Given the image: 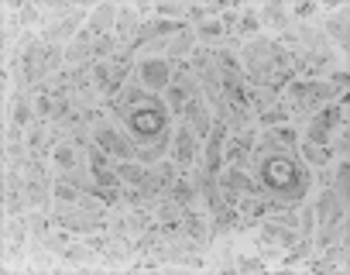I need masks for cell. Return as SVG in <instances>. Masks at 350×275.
I'll list each match as a JSON object with an SVG mask.
<instances>
[{
  "mask_svg": "<svg viewBox=\"0 0 350 275\" xmlns=\"http://www.w3.org/2000/svg\"><path fill=\"white\" fill-rule=\"evenodd\" d=\"M113 117L127 127V138L137 148V162L151 166L165 155L168 138H172V120H168V103L158 100L144 86H124L110 100Z\"/></svg>",
  "mask_w": 350,
  "mask_h": 275,
  "instance_id": "cell-1",
  "label": "cell"
},
{
  "mask_svg": "<svg viewBox=\"0 0 350 275\" xmlns=\"http://www.w3.org/2000/svg\"><path fill=\"white\" fill-rule=\"evenodd\" d=\"M251 162L258 166V179H261V189L268 193V200H275L282 207L299 203L312 186V176L302 166V159L288 145H278L271 138H261L254 145Z\"/></svg>",
  "mask_w": 350,
  "mask_h": 275,
  "instance_id": "cell-2",
  "label": "cell"
},
{
  "mask_svg": "<svg viewBox=\"0 0 350 275\" xmlns=\"http://www.w3.org/2000/svg\"><path fill=\"white\" fill-rule=\"evenodd\" d=\"M93 138H96V148L110 152L117 162H137V148H134V142H131V138H127L113 120H100V124L93 127Z\"/></svg>",
  "mask_w": 350,
  "mask_h": 275,
  "instance_id": "cell-3",
  "label": "cell"
},
{
  "mask_svg": "<svg viewBox=\"0 0 350 275\" xmlns=\"http://www.w3.org/2000/svg\"><path fill=\"white\" fill-rule=\"evenodd\" d=\"M340 90H343V86H336V83L292 79V83H288V100H292L295 110H312V103H319V100H326V96H333V93H340Z\"/></svg>",
  "mask_w": 350,
  "mask_h": 275,
  "instance_id": "cell-4",
  "label": "cell"
},
{
  "mask_svg": "<svg viewBox=\"0 0 350 275\" xmlns=\"http://www.w3.org/2000/svg\"><path fill=\"white\" fill-rule=\"evenodd\" d=\"M340 120H343V103H333V107L319 110V114L309 117V124H306V142H309V145H326V142H329V131H333Z\"/></svg>",
  "mask_w": 350,
  "mask_h": 275,
  "instance_id": "cell-5",
  "label": "cell"
},
{
  "mask_svg": "<svg viewBox=\"0 0 350 275\" xmlns=\"http://www.w3.org/2000/svg\"><path fill=\"white\" fill-rule=\"evenodd\" d=\"M134 73H137V83L151 93L168 90V83H172V62H165V59H141L134 66Z\"/></svg>",
  "mask_w": 350,
  "mask_h": 275,
  "instance_id": "cell-6",
  "label": "cell"
},
{
  "mask_svg": "<svg viewBox=\"0 0 350 275\" xmlns=\"http://www.w3.org/2000/svg\"><path fill=\"white\" fill-rule=\"evenodd\" d=\"M86 172L93 176V183L103 189V193H113V186H117V172H113V166L107 162V155H103V148H86ZM120 196V193H117Z\"/></svg>",
  "mask_w": 350,
  "mask_h": 275,
  "instance_id": "cell-7",
  "label": "cell"
},
{
  "mask_svg": "<svg viewBox=\"0 0 350 275\" xmlns=\"http://www.w3.org/2000/svg\"><path fill=\"white\" fill-rule=\"evenodd\" d=\"M200 96V83L189 76V69H175V83H168V110H179L186 107V100Z\"/></svg>",
  "mask_w": 350,
  "mask_h": 275,
  "instance_id": "cell-8",
  "label": "cell"
},
{
  "mask_svg": "<svg viewBox=\"0 0 350 275\" xmlns=\"http://www.w3.org/2000/svg\"><path fill=\"white\" fill-rule=\"evenodd\" d=\"M55 220L66 227V231H96V227H103V213H93V210H86V207H59V213H55Z\"/></svg>",
  "mask_w": 350,
  "mask_h": 275,
  "instance_id": "cell-9",
  "label": "cell"
},
{
  "mask_svg": "<svg viewBox=\"0 0 350 275\" xmlns=\"http://www.w3.org/2000/svg\"><path fill=\"white\" fill-rule=\"evenodd\" d=\"M183 117H186V124L193 127V134L203 138L210 134V127H213V120H210V110H206V103H203V96H193V100H186V107H183Z\"/></svg>",
  "mask_w": 350,
  "mask_h": 275,
  "instance_id": "cell-10",
  "label": "cell"
},
{
  "mask_svg": "<svg viewBox=\"0 0 350 275\" xmlns=\"http://www.w3.org/2000/svg\"><path fill=\"white\" fill-rule=\"evenodd\" d=\"M172 179H175V172H172V166H148L144 169V179H141V193L144 196H158V193H168V186H172Z\"/></svg>",
  "mask_w": 350,
  "mask_h": 275,
  "instance_id": "cell-11",
  "label": "cell"
},
{
  "mask_svg": "<svg viewBox=\"0 0 350 275\" xmlns=\"http://www.w3.org/2000/svg\"><path fill=\"white\" fill-rule=\"evenodd\" d=\"M251 152H254V134H251V131H237V138L224 148L227 166H234V169H244V166L251 162Z\"/></svg>",
  "mask_w": 350,
  "mask_h": 275,
  "instance_id": "cell-12",
  "label": "cell"
},
{
  "mask_svg": "<svg viewBox=\"0 0 350 275\" xmlns=\"http://www.w3.org/2000/svg\"><path fill=\"white\" fill-rule=\"evenodd\" d=\"M196 142H200V138L193 134L189 124H183L179 131H175V162H179V166H193L196 162Z\"/></svg>",
  "mask_w": 350,
  "mask_h": 275,
  "instance_id": "cell-13",
  "label": "cell"
},
{
  "mask_svg": "<svg viewBox=\"0 0 350 275\" xmlns=\"http://www.w3.org/2000/svg\"><path fill=\"white\" fill-rule=\"evenodd\" d=\"M117 14H120V11H117L113 4H103V8H96V11L90 14V28H86V31H90L93 38L107 35L110 28H117Z\"/></svg>",
  "mask_w": 350,
  "mask_h": 275,
  "instance_id": "cell-14",
  "label": "cell"
},
{
  "mask_svg": "<svg viewBox=\"0 0 350 275\" xmlns=\"http://www.w3.org/2000/svg\"><path fill=\"white\" fill-rule=\"evenodd\" d=\"M28 200H31L35 207H45V203H49V183H45V172L38 169V162H35L31 172H28Z\"/></svg>",
  "mask_w": 350,
  "mask_h": 275,
  "instance_id": "cell-15",
  "label": "cell"
},
{
  "mask_svg": "<svg viewBox=\"0 0 350 275\" xmlns=\"http://www.w3.org/2000/svg\"><path fill=\"white\" fill-rule=\"evenodd\" d=\"M261 237L265 241H271V244H295V234H292V227H285V224H261Z\"/></svg>",
  "mask_w": 350,
  "mask_h": 275,
  "instance_id": "cell-16",
  "label": "cell"
},
{
  "mask_svg": "<svg viewBox=\"0 0 350 275\" xmlns=\"http://www.w3.org/2000/svg\"><path fill=\"white\" fill-rule=\"evenodd\" d=\"M193 193H196V186H193L189 179H175V183L168 186V196H172L175 203H179L183 210H189V207H193Z\"/></svg>",
  "mask_w": 350,
  "mask_h": 275,
  "instance_id": "cell-17",
  "label": "cell"
},
{
  "mask_svg": "<svg viewBox=\"0 0 350 275\" xmlns=\"http://www.w3.org/2000/svg\"><path fill=\"white\" fill-rule=\"evenodd\" d=\"M76 148H79V145H55L52 159H55V166H59L62 172H69V169L79 166V152H76Z\"/></svg>",
  "mask_w": 350,
  "mask_h": 275,
  "instance_id": "cell-18",
  "label": "cell"
},
{
  "mask_svg": "<svg viewBox=\"0 0 350 275\" xmlns=\"http://www.w3.org/2000/svg\"><path fill=\"white\" fill-rule=\"evenodd\" d=\"M113 172H117V179H124L131 186H141V179H144V166L141 162H117Z\"/></svg>",
  "mask_w": 350,
  "mask_h": 275,
  "instance_id": "cell-19",
  "label": "cell"
},
{
  "mask_svg": "<svg viewBox=\"0 0 350 275\" xmlns=\"http://www.w3.org/2000/svg\"><path fill=\"white\" fill-rule=\"evenodd\" d=\"M134 31H137V14H134V11H120V14H117V38H120V45H124Z\"/></svg>",
  "mask_w": 350,
  "mask_h": 275,
  "instance_id": "cell-20",
  "label": "cell"
},
{
  "mask_svg": "<svg viewBox=\"0 0 350 275\" xmlns=\"http://www.w3.org/2000/svg\"><path fill=\"white\" fill-rule=\"evenodd\" d=\"M326 31L347 49V11H340V14H329L326 18Z\"/></svg>",
  "mask_w": 350,
  "mask_h": 275,
  "instance_id": "cell-21",
  "label": "cell"
},
{
  "mask_svg": "<svg viewBox=\"0 0 350 275\" xmlns=\"http://www.w3.org/2000/svg\"><path fill=\"white\" fill-rule=\"evenodd\" d=\"M302 159H306L309 166H329L333 152H326L323 145H309V142H306V148H302Z\"/></svg>",
  "mask_w": 350,
  "mask_h": 275,
  "instance_id": "cell-22",
  "label": "cell"
},
{
  "mask_svg": "<svg viewBox=\"0 0 350 275\" xmlns=\"http://www.w3.org/2000/svg\"><path fill=\"white\" fill-rule=\"evenodd\" d=\"M196 35H200L203 42H217V38H224V35H227V28H224V21H200Z\"/></svg>",
  "mask_w": 350,
  "mask_h": 275,
  "instance_id": "cell-23",
  "label": "cell"
},
{
  "mask_svg": "<svg viewBox=\"0 0 350 275\" xmlns=\"http://www.w3.org/2000/svg\"><path fill=\"white\" fill-rule=\"evenodd\" d=\"M288 120V110L278 103V107H271V110H265V114H258V124L261 127H275V124H285Z\"/></svg>",
  "mask_w": 350,
  "mask_h": 275,
  "instance_id": "cell-24",
  "label": "cell"
},
{
  "mask_svg": "<svg viewBox=\"0 0 350 275\" xmlns=\"http://www.w3.org/2000/svg\"><path fill=\"white\" fill-rule=\"evenodd\" d=\"M52 193H55V200H59V203H79V193H76V186H72L66 176L55 183V189H52Z\"/></svg>",
  "mask_w": 350,
  "mask_h": 275,
  "instance_id": "cell-25",
  "label": "cell"
},
{
  "mask_svg": "<svg viewBox=\"0 0 350 275\" xmlns=\"http://www.w3.org/2000/svg\"><path fill=\"white\" fill-rule=\"evenodd\" d=\"M31 120V100L28 96H18L14 100V127H25Z\"/></svg>",
  "mask_w": 350,
  "mask_h": 275,
  "instance_id": "cell-26",
  "label": "cell"
},
{
  "mask_svg": "<svg viewBox=\"0 0 350 275\" xmlns=\"http://www.w3.org/2000/svg\"><path fill=\"white\" fill-rule=\"evenodd\" d=\"M183 227H186V234H189L193 241H203V237H206V224H203V220H200L196 213H186Z\"/></svg>",
  "mask_w": 350,
  "mask_h": 275,
  "instance_id": "cell-27",
  "label": "cell"
},
{
  "mask_svg": "<svg viewBox=\"0 0 350 275\" xmlns=\"http://www.w3.org/2000/svg\"><path fill=\"white\" fill-rule=\"evenodd\" d=\"M265 21H271V25L285 28V25H288V14H285L282 8H275V4H271V8H265Z\"/></svg>",
  "mask_w": 350,
  "mask_h": 275,
  "instance_id": "cell-28",
  "label": "cell"
},
{
  "mask_svg": "<svg viewBox=\"0 0 350 275\" xmlns=\"http://www.w3.org/2000/svg\"><path fill=\"white\" fill-rule=\"evenodd\" d=\"M258 28H261L258 11H244V18H241V31H258Z\"/></svg>",
  "mask_w": 350,
  "mask_h": 275,
  "instance_id": "cell-29",
  "label": "cell"
},
{
  "mask_svg": "<svg viewBox=\"0 0 350 275\" xmlns=\"http://www.w3.org/2000/svg\"><path fill=\"white\" fill-rule=\"evenodd\" d=\"M340 200H347V162H340V169H336V189H333Z\"/></svg>",
  "mask_w": 350,
  "mask_h": 275,
  "instance_id": "cell-30",
  "label": "cell"
},
{
  "mask_svg": "<svg viewBox=\"0 0 350 275\" xmlns=\"http://www.w3.org/2000/svg\"><path fill=\"white\" fill-rule=\"evenodd\" d=\"M158 14H165V18H179L183 8H179V4H158Z\"/></svg>",
  "mask_w": 350,
  "mask_h": 275,
  "instance_id": "cell-31",
  "label": "cell"
},
{
  "mask_svg": "<svg viewBox=\"0 0 350 275\" xmlns=\"http://www.w3.org/2000/svg\"><path fill=\"white\" fill-rule=\"evenodd\" d=\"M295 14H299V18H309V14H316V8H312V4H302V8H295Z\"/></svg>",
  "mask_w": 350,
  "mask_h": 275,
  "instance_id": "cell-32",
  "label": "cell"
},
{
  "mask_svg": "<svg viewBox=\"0 0 350 275\" xmlns=\"http://www.w3.org/2000/svg\"><path fill=\"white\" fill-rule=\"evenodd\" d=\"M241 268H247V272H254V268H261V261H258V258H247V261H244Z\"/></svg>",
  "mask_w": 350,
  "mask_h": 275,
  "instance_id": "cell-33",
  "label": "cell"
}]
</instances>
